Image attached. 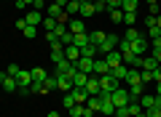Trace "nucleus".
<instances>
[{
    "instance_id": "f257e3e1",
    "label": "nucleus",
    "mask_w": 161,
    "mask_h": 117,
    "mask_svg": "<svg viewBox=\"0 0 161 117\" xmlns=\"http://www.w3.org/2000/svg\"><path fill=\"white\" fill-rule=\"evenodd\" d=\"M118 43H121V37H118V35H105V40L97 45V56H108L110 51H115V48H118Z\"/></svg>"
},
{
    "instance_id": "f03ea898",
    "label": "nucleus",
    "mask_w": 161,
    "mask_h": 117,
    "mask_svg": "<svg viewBox=\"0 0 161 117\" xmlns=\"http://www.w3.org/2000/svg\"><path fill=\"white\" fill-rule=\"evenodd\" d=\"M115 88H121V85H118V80H115V77H113L110 72L99 77V93H113Z\"/></svg>"
},
{
    "instance_id": "7ed1b4c3",
    "label": "nucleus",
    "mask_w": 161,
    "mask_h": 117,
    "mask_svg": "<svg viewBox=\"0 0 161 117\" xmlns=\"http://www.w3.org/2000/svg\"><path fill=\"white\" fill-rule=\"evenodd\" d=\"M110 101H113L115 106H126L129 101H132V96H129V90H124V88H115L113 93H110Z\"/></svg>"
},
{
    "instance_id": "20e7f679",
    "label": "nucleus",
    "mask_w": 161,
    "mask_h": 117,
    "mask_svg": "<svg viewBox=\"0 0 161 117\" xmlns=\"http://www.w3.org/2000/svg\"><path fill=\"white\" fill-rule=\"evenodd\" d=\"M75 72H78V64H75V61H67V59H62V61L57 64V75H67V77H73Z\"/></svg>"
},
{
    "instance_id": "39448f33",
    "label": "nucleus",
    "mask_w": 161,
    "mask_h": 117,
    "mask_svg": "<svg viewBox=\"0 0 161 117\" xmlns=\"http://www.w3.org/2000/svg\"><path fill=\"white\" fill-rule=\"evenodd\" d=\"M86 93H89V96H99V75H89Z\"/></svg>"
},
{
    "instance_id": "423d86ee",
    "label": "nucleus",
    "mask_w": 161,
    "mask_h": 117,
    "mask_svg": "<svg viewBox=\"0 0 161 117\" xmlns=\"http://www.w3.org/2000/svg\"><path fill=\"white\" fill-rule=\"evenodd\" d=\"M16 83H19V88H30V85H32V75H30V69H19Z\"/></svg>"
},
{
    "instance_id": "0eeeda50",
    "label": "nucleus",
    "mask_w": 161,
    "mask_h": 117,
    "mask_svg": "<svg viewBox=\"0 0 161 117\" xmlns=\"http://www.w3.org/2000/svg\"><path fill=\"white\" fill-rule=\"evenodd\" d=\"M102 59L110 64V67H118V64H124V56H121V51H118V48L110 51V53H108V56H102Z\"/></svg>"
},
{
    "instance_id": "6e6552de",
    "label": "nucleus",
    "mask_w": 161,
    "mask_h": 117,
    "mask_svg": "<svg viewBox=\"0 0 161 117\" xmlns=\"http://www.w3.org/2000/svg\"><path fill=\"white\" fill-rule=\"evenodd\" d=\"M75 64H78L80 72H86V75H92V72H94V59H86V56H80Z\"/></svg>"
},
{
    "instance_id": "1a4fd4ad",
    "label": "nucleus",
    "mask_w": 161,
    "mask_h": 117,
    "mask_svg": "<svg viewBox=\"0 0 161 117\" xmlns=\"http://www.w3.org/2000/svg\"><path fill=\"white\" fill-rule=\"evenodd\" d=\"M110 75H113V77H115V80L121 83V80H126V75H129V67H126V64H118V67H110Z\"/></svg>"
},
{
    "instance_id": "9d476101",
    "label": "nucleus",
    "mask_w": 161,
    "mask_h": 117,
    "mask_svg": "<svg viewBox=\"0 0 161 117\" xmlns=\"http://www.w3.org/2000/svg\"><path fill=\"white\" fill-rule=\"evenodd\" d=\"M110 72V64L105 61V59H94V72L92 75H99V77H102V75H108Z\"/></svg>"
},
{
    "instance_id": "9b49d317",
    "label": "nucleus",
    "mask_w": 161,
    "mask_h": 117,
    "mask_svg": "<svg viewBox=\"0 0 161 117\" xmlns=\"http://www.w3.org/2000/svg\"><path fill=\"white\" fill-rule=\"evenodd\" d=\"M132 53L134 56H145V53H148V43H145V37H140V40L132 43Z\"/></svg>"
},
{
    "instance_id": "f8f14e48",
    "label": "nucleus",
    "mask_w": 161,
    "mask_h": 117,
    "mask_svg": "<svg viewBox=\"0 0 161 117\" xmlns=\"http://www.w3.org/2000/svg\"><path fill=\"white\" fill-rule=\"evenodd\" d=\"M70 96L75 99V104H86V101H89V93H86V88H73V90H70Z\"/></svg>"
},
{
    "instance_id": "ddd939ff",
    "label": "nucleus",
    "mask_w": 161,
    "mask_h": 117,
    "mask_svg": "<svg viewBox=\"0 0 161 117\" xmlns=\"http://www.w3.org/2000/svg\"><path fill=\"white\" fill-rule=\"evenodd\" d=\"M57 80H59V90H64V93H70V90L75 88L73 77H67V75H57Z\"/></svg>"
},
{
    "instance_id": "4468645a",
    "label": "nucleus",
    "mask_w": 161,
    "mask_h": 117,
    "mask_svg": "<svg viewBox=\"0 0 161 117\" xmlns=\"http://www.w3.org/2000/svg\"><path fill=\"white\" fill-rule=\"evenodd\" d=\"M24 22H27L30 27H38V24L43 22V16H40V11H35V8H32L30 13H24Z\"/></svg>"
},
{
    "instance_id": "2eb2a0df",
    "label": "nucleus",
    "mask_w": 161,
    "mask_h": 117,
    "mask_svg": "<svg viewBox=\"0 0 161 117\" xmlns=\"http://www.w3.org/2000/svg\"><path fill=\"white\" fill-rule=\"evenodd\" d=\"M43 90H46V93H51V90H59V80H57V75H48V77L43 80Z\"/></svg>"
},
{
    "instance_id": "dca6fc26",
    "label": "nucleus",
    "mask_w": 161,
    "mask_h": 117,
    "mask_svg": "<svg viewBox=\"0 0 161 117\" xmlns=\"http://www.w3.org/2000/svg\"><path fill=\"white\" fill-rule=\"evenodd\" d=\"M3 90H6V93H16V90H19V83H16V77L6 75V80H3Z\"/></svg>"
},
{
    "instance_id": "f3484780",
    "label": "nucleus",
    "mask_w": 161,
    "mask_h": 117,
    "mask_svg": "<svg viewBox=\"0 0 161 117\" xmlns=\"http://www.w3.org/2000/svg\"><path fill=\"white\" fill-rule=\"evenodd\" d=\"M64 59H67V61H78V59H80V48H75V45H64Z\"/></svg>"
},
{
    "instance_id": "a211bd4d",
    "label": "nucleus",
    "mask_w": 161,
    "mask_h": 117,
    "mask_svg": "<svg viewBox=\"0 0 161 117\" xmlns=\"http://www.w3.org/2000/svg\"><path fill=\"white\" fill-rule=\"evenodd\" d=\"M86 83H89V75L78 69V72L73 75V85H75V88H86Z\"/></svg>"
},
{
    "instance_id": "6ab92c4d",
    "label": "nucleus",
    "mask_w": 161,
    "mask_h": 117,
    "mask_svg": "<svg viewBox=\"0 0 161 117\" xmlns=\"http://www.w3.org/2000/svg\"><path fill=\"white\" fill-rule=\"evenodd\" d=\"M67 29L73 35H80V32H86V27H83V22H80V19H70L67 22Z\"/></svg>"
},
{
    "instance_id": "aec40b11",
    "label": "nucleus",
    "mask_w": 161,
    "mask_h": 117,
    "mask_svg": "<svg viewBox=\"0 0 161 117\" xmlns=\"http://www.w3.org/2000/svg\"><path fill=\"white\" fill-rule=\"evenodd\" d=\"M124 83H126L129 88H132V85H137V83H142V80H140V69L129 67V75H126V80H124Z\"/></svg>"
},
{
    "instance_id": "412c9836",
    "label": "nucleus",
    "mask_w": 161,
    "mask_h": 117,
    "mask_svg": "<svg viewBox=\"0 0 161 117\" xmlns=\"http://www.w3.org/2000/svg\"><path fill=\"white\" fill-rule=\"evenodd\" d=\"M94 13H97V8L92 0H80V16H94Z\"/></svg>"
},
{
    "instance_id": "4be33fe9",
    "label": "nucleus",
    "mask_w": 161,
    "mask_h": 117,
    "mask_svg": "<svg viewBox=\"0 0 161 117\" xmlns=\"http://www.w3.org/2000/svg\"><path fill=\"white\" fill-rule=\"evenodd\" d=\"M140 37H145V35L140 32L137 27H126V32H124V40H129V43H134V40H140Z\"/></svg>"
},
{
    "instance_id": "5701e85b",
    "label": "nucleus",
    "mask_w": 161,
    "mask_h": 117,
    "mask_svg": "<svg viewBox=\"0 0 161 117\" xmlns=\"http://www.w3.org/2000/svg\"><path fill=\"white\" fill-rule=\"evenodd\" d=\"M137 6H140V0H124L121 3V11L124 13H137Z\"/></svg>"
},
{
    "instance_id": "b1692460",
    "label": "nucleus",
    "mask_w": 161,
    "mask_h": 117,
    "mask_svg": "<svg viewBox=\"0 0 161 117\" xmlns=\"http://www.w3.org/2000/svg\"><path fill=\"white\" fill-rule=\"evenodd\" d=\"M30 75H32V83H43V80L48 77L43 67H35V69H30Z\"/></svg>"
},
{
    "instance_id": "393cba45",
    "label": "nucleus",
    "mask_w": 161,
    "mask_h": 117,
    "mask_svg": "<svg viewBox=\"0 0 161 117\" xmlns=\"http://www.w3.org/2000/svg\"><path fill=\"white\" fill-rule=\"evenodd\" d=\"M158 67H161V64L156 61L153 56H142V69H150V72H156Z\"/></svg>"
},
{
    "instance_id": "a878e982",
    "label": "nucleus",
    "mask_w": 161,
    "mask_h": 117,
    "mask_svg": "<svg viewBox=\"0 0 161 117\" xmlns=\"http://www.w3.org/2000/svg\"><path fill=\"white\" fill-rule=\"evenodd\" d=\"M80 56H86V59H94V56H97V45H94V43H86L83 48H80Z\"/></svg>"
},
{
    "instance_id": "bb28decb",
    "label": "nucleus",
    "mask_w": 161,
    "mask_h": 117,
    "mask_svg": "<svg viewBox=\"0 0 161 117\" xmlns=\"http://www.w3.org/2000/svg\"><path fill=\"white\" fill-rule=\"evenodd\" d=\"M153 104H156V96H150V93H142V96H140V106H142V109H150Z\"/></svg>"
},
{
    "instance_id": "cd10ccee",
    "label": "nucleus",
    "mask_w": 161,
    "mask_h": 117,
    "mask_svg": "<svg viewBox=\"0 0 161 117\" xmlns=\"http://www.w3.org/2000/svg\"><path fill=\"white\" fill-rule=\"evenodd\" d=\"M145 93V85L142 83H137V85H132V88H129V96H132L134 101H140V96Z\"/></svg>"
},
{
    "instance_id": "c85d7f7f",
    "label": "nucleus",
    "mask_w": 161,
    "mask_h": 117,
    "mask_svg": "<svg viewBox=\"0 0 161 117\" xmlns=\"http://www.w3.org/2000/svg\"><path fill=\"white\" fill-rule=\"evenodd\" d=\"M86 43H89V32H80V35H75V37H73V45H75V48H83Z\"/></svg>"
},
{
    "instance_id": "c756f323",
    "label": "nucleus",
    "mask_w": 161,
    "mask_h": 117,
    "mask_svg": "<svg viewBox=\"0 0 161 117\" xmlns=\"http://www.w3.org/2000/svg\"><path fill=\"white\" fill-rule=\"evenodd\" d=\"M86 106H89V109H94V112H99V109H102V99H99V96H89Z\"/></svg>"
},
{
    "instance_id": "7c9ffc66",
    "label": "nucleus",
    "mask_w": 161,
    "mask_h": 117,
    "mask_svg": "<svg viewBox=\"0 0 161 117\" xmlns=\"http://www.w3.org/2000/svg\"><path fill=\"white\" fill-rule=\"evenodd\" d=\"M110 22H113V24H121V22H124V11H121V8H110Z\"/></svg>"
},
{
    "instance_id": "2f4dec72",
    "label": "nucleus",
    "mask_w": 161,
    "mask_h": 117,
    "mask_svg": "<svg viewBox=\"0 0 161 117\" xmlns=\"http://www.w3.org/2000/svg\"><path fill=\"white\" fill-rule=\"evenodd\" d=\"M40 24H43V29H46V32H54V29H57V19H51V16H43V22H40Z\"/></svg>"
},
{
    "instance_id": "473e14b6",
    "label": "nucleus",
    "mask_w": 161,
    "mask_h": 117,
    "mask_svg": "<svg viewBox=\"0 0 161 117\" xmlns=\"http://www.w3.org/2000/svg\"><path fill=\"white\" fill-rule=\"evenodd\" d=\"M126 112H129V117H134V115H140V112H142V106H140V101H129L126 104Z\"/></svg>"
},
{
    "instance_id": "72a5a7b5",
    "label": "nucleus",
    "mask_w": 161,
    "mask_h": 117,
    "mask_svg": "<svg viewBox=\"0 0 161 117\" xmlns=\"http://www.w3.org/2000/svg\"><path fill=\"white\" fill-rule=\"evenodd\" d=\"M64 11H67L70 16H75V13H80V0H70V3H67V8H64Z\"/></svg>"
},
{
    "instance_id": "f704fd0d",
    "label": "nucleus",
    "mask_w": 161,
    "mask_h": 117,
    "mask_svg": "<svg viewBox=\"0 0 161 117\" xmlns=\"http://www.w3.org/2000/svg\"><path fill=\"white\" fill-rule=\"evenodd\" d=\"M105 40V32L102 29H97V32H89V43H94V45H99Z\"/></svg>"
},
{
    "instance_id": "c9c22d12",
    "label": "nucleus",
    "mask_w": 161,
    "mask_h": 117,
    "mask_svg": "<svg viewBox=\"0 0 161 117\" xmlns=\"http://www.w3.org/2000/svg\"><path fill=\"white\" fill-rule=\"evenodd\" d=\"M140 80H142V85L153 83V72H150V69H140Z\"/></svg>"
},
{
    "instance_id": "e433bc0d",
    "label": "nucleus",
    "mask_w": 161,
    "mask_h": 117,
    "mask_svg": "<svg viewBox=\"0 0 161 117\" xmlns=\"http://www.w3.org/2000/svg\"><path fill=\"white\" fill-rule=\"evenodd\" d=\"M134 22H137V13H124V24L126 27H134Z\"/></svg>"
},
{
    "instance_id": "4c0bfd02",
    "label": "nucleus",
    "mask_w": 161,
    "mask_h": 117,
    "mask_svg": "<svg viewBox=\"0 0 161 117\" xmlns=\"http://www.w3.org/2000/svg\"><path fill=\"white\" fill-rule=\"evenodd\" d=\"M22 32H24V37H35V35H38V27H30V24H27Z\"/></svg>"
},
{
    "instance_id": "58836bf2",
    "label": "nucleus",
    "mask_w": 161,
    "mask_h": 117,
    "mask_svg": "<svg viewBox=\"0 0 161 117\" xmlns=\"http://www.w3.org/2000/svg\"><path fill=\"white\" fill-rule=\"evenodd\" d=\"M46 40H48V45H54V43H62L57 32H46Z\"/></svg>"
},
{
    "instance_id": "ea45409f",
    "label": "nucleus",
    "mask_w": 161,
    "mask_h": 117,
    "mask_svg": "<svg viewBox=\"0 0 161 117\" xmlns=\"http://www.w3.org/2000/svg\"><path fill=\"white\" fill-rule=\"evenodd\" d=\"M145 115H148V117H161V109H158V106H150V109H145Z\"/></svg>"
},
{
    "instance_id": "a19ab883",
    "label": "nucleus",
    "mask_w": 161,
    "mask_h": 117,
    "mask_svg": "<svg viewBox=\"0 0 161 117\" xmlns=\"http://www.w3.org/2000/svg\"><path fill=\"white\" fill-rule=\"evenodd\" d=\"M19 69H22V67H16V64H8L6 75H11V77H16V75H19Z\"/></svg>"
},
{
    "instance_id": "79ce46f5",
    "label": "nucleus",
    "mask_w": 161,
    "mask_h": 117,
    "mask_svg": "<svg viewBox=\"0 0 161 117\" xmlns=\"http://www.w3.org/2000/svg\"><path fill=\"white\" fill-rule=\"evenodd\" d=\"M62 104H64V109H70V106H75V99H73L70 93H64V101H62Z\"/></svg>"
},
{
    "instance_id": "37998d69",
    "label": "nucleus",
    "mask_w": 161,
    "mask_h": 117,
    "mask_svg": "<svg viewBox=\"0 0 161 117\" xmlns=\"http://www.w3.org/2000/svg\"><path fill=\"white\" fill-rule=\"evenodd\" d=\"M73 37H75V35H73V32H67V35H62L59 40H62V45H73Z\"/></svg>"
},
{
    "instance_id": "c03bdc74",
    "label": "nucleus",
    "mask_w": 161,
    "mask_h": 117,
    "mask_svg": "<svg viewBox=\"0 0 161 117\" xmlns=\"http://www.w3.org/2000/svg\"><path fill=\"white\" fill-rule=\"evenodd\" d=\"M121 3H124V0H105V6H108V11H110V8H121Z\"/></svg>"
},
{
    "instance_id": "a18cd8bd",
    "label": "nucleus",
    "mask_w": 161,
    "mask_h": 117,
    "mask_svg": "<svg viewBox=\"0 0 161 117\" xmlns=\"http://www.w3.org/2000/svg\"><path fill=\"white\" fill-rule=\"evenodd\" d=\"M148 35H150V37H161V29L153 24V27H148Z\"/></svg>"
},
{
    "instance_id": "49530a36",
    "label": "nucleus",
    "mask_w": 161,
    "mask_h": 117,
    "mask_svg": "<svg viewBox=\"0 0 161 117\" xmlns=\"http://www.w3.org/2000/svg\"><path fill=\"white\" fill-rule=\"evenodd\" d=\"M148 13H150V16H158V3H150V6H148Z\"/></svg>"
},
{
    "instance_id": "de8ad7c7",
    "label": "nucleus",
    "mask_w": 161,
    "mask_h": 117,
    "mask_svg": "<svg viewBox=\"0 0 161 117\" xmlns=\"http://www.w3.org/2000/svg\"><path fill=\"white\" fill-rule=\"evenodd\" d=\"M35 0H22V3H16V8H32Z\"/></svg>"
},
{
    "instance_id": "09e8293b",
    "label": "nucleus",
    "mask_w": 161,
    "mask_h": 117,
    "mask_svg": "<svg viewBox=\"0 0 161 117\" xmlns=\"http://www.w3.org/2000/svg\"><path fill=\"white\" fill-rule=\"evenodd\" d=\"M153 59H156V61L161 64V48H153Z\"/></svg>"
},
{
    "instance_id": "8fccbe9b",
    "label": "nucleus",
    "mask_w": 161,
    "mask_h": 117,
    "mask_svg": "<svg viewBox=\"0 0 161 117\" xmlns=\"http://www.w3.org/2000/svg\"><path fill=\"white\" fill-rule=\"evenodd\" d=\"M153 83H161V67H158V69L153 72Z\"/></svg>"
},
{
    "instance_id": "3c124183",
    "label": "nucleus",
    "mask_w": 161,
    "mask_h": 117,
    "mask_svg": "<svg viewBox=\"0 0 161 117\" xmlns=\"http://www.w3.org/2000/svg\"><path fill=\"white\" fill-rule=\"evenodd\" d=\"M54 3H57L59 8H67V0H54Z\"/></svg>"
},
{
    "instance_id": "603ef678",
    "label": "nucleus",
    "mask_w": 161,
    "mask_h": 117,
    "mask_svg": "<svg viewBox=\"0 0 161 117\" xmlns=\"http://www.w3.org/2000/svg\"><path fill=\"white\" fill-rule=\"evenodd\" d=\"M153 48H161V37H153Z\"/></svg>"
},
{
    "instance_id": "864d4df0",
    "label": "nucleus",
    "mask_w": 161,
    "mask_h": 117,
    "mask_svg": "<svg viewBox=\"0 0 161 117\" xmlns=\"http://www.w3.org/2000/svg\"><path fill=\"white\" fill-rule=\"evenodd\" d=\"M46 117H62V115H59V112H57V109H51V112H48V115H46Z\"/></svg>"
},
{
    "instance_id": "5fc2aeb1",
    "label": "nucleus",
    "mask_w": 161,
    "mask_h": 117,
    "mask_svg": "<svg viewBox=\"0 0 161 117\" xmlns=\"http://www.w3.org/2000/svg\"><path fill=\"white\" fill-rule=\"evenodd\" d=\"M3 80H6V72H0V90H3Z\"/></svg>"
},
{
    "instance_id": "6e6d98bb",
    "label": "nucleus",
    "mask_w": 161,
    "mask_h": 117,
    "mask_svg": "<svg viewBox=\"0 0 161 117\" xmlns=\"http://www.w3.org/2000/svg\"><path fill=\"white\" fill-rule=\"evenodd\" d=\"M156 27L161 29V13H158V16H156Z\"/></svg>"
},
{
    "instance_id": "4d7b16f0",
    "label": "nucleus",
    "mask_w": 161,
    "mask_h": 117,
    "mask_svg": "<svg viewBox=\"0 0 161 117\" xmlns=\"http://www.w3.org/2000/svg\"><path fill=\"white\" fill-rule=\"evenodd\" d=\"M156 106H158V109H161V96H156Z\"/></svg>"
},
{
    "instance_id": "13d9d810",
    "label": "nucleus",
    "mask_w": 161,
    "mask_h": 117,
    "mask_svg": "<svg viewBox=\"0 0 161 117\" xmlns=\"http://www.w3.org/2000/svg\"><path fill=\"white\" fill-rule=\"evenodd\" d=\"M134 117H148V115H145V109H142V112H140V115H134Z\"/></svg>"
},
{
    "instance_id": "bf43d9fd",
    "label": "nucleus",
    "mask_w": 161,
    "mask_h": 117,
    "mask_svg": "<svg viewBox=\"0 0 161 117\" xmlns=\"http://www.w3.org/2000/svg\"><path fill=\"white\" fill-rule=\"evenodd\" d=\"M145 3H148V6H150V3H161V0H145Z\"/></svg>"
},
{
    "instance_id": "052dcab7",
    "label": "nucleus",
    "mask_w": 161,
    "mask_h": 117,
    "mask_svg": "<svg viewBox=\"0 0 161 117\" xmlns=\"http://www.w3.org/2000/svg\"><path fill=\"white\" fill-rule=\"evenodd\" d=\"M156 96H161V83H158V93H156Z\"/></svg>"
},
{
    "instance_id": "680f3d73",
    "label": "nucleus",
    "mask_w": 161,
    "mask_h": 117,
    "mask_svg": "<svg viewBox=\"0 0 161 117\" xmlns=\"http://www.w3.org/2000/svg\"><path fill=\"white\" fill-rule=\"evenodd\" d=\"M158 13H161V3H158Z\"/></svg>"
},
{
    "instance_id": "e2e57ef3",
    "label": "nucleus",
    "mask_w": 161,
    "mask_h": 117,
    "mask_svg": "<svg viewBox=\"0 0 161 117\" xmlns=\"http://www.w3.org/2000/svg\"><path fill=\"white\" fill-rule=\"evenodd\" d=\"M14 3H22V0H14Z\"/></svg>"
},
{
    "instance_id": "0e129e2a",
    "label": "nucleus",
    "mask_w": 161,
    "mask_h": 117,
    "mask_svg": "<svg viewBox=\"0 0 161 117\" xmlns=\"http://www.w3.org/2000/svg\"><path fill=\"white\" fill-rule=\"evenodd\" d=\"M105 117H113V115H105Z\"/></svg>"
},
{
    "instance_id": "69168bd1",
    "label": "nucleus",
    "mask_w": 161,
    "mask_h": 117,
    "mask_svg": "<svg viewBox=\"0 0 161 117\" xmlns=\"http://www.w3.org/2000/svg\"><path fill=\"white\" fill-rule=\"evenodd\" d=\"M92 3H97V0H92Z\"/></svg>"
},
{
    "instance_id": "338daca9",
    "label": "nucleus",
    "mask_w": 161,
    "mask_h": 117,
    "mask_svg": "<svg viewBox=\"0 0 161 117\" xmlns=\"http://www.w3.org/2000/svg\"><path fill=\"white\" fill-rule=\"evenodd\" d=\"M67 3H70V0H67Z\"/></svg>"
}]
</instances>
